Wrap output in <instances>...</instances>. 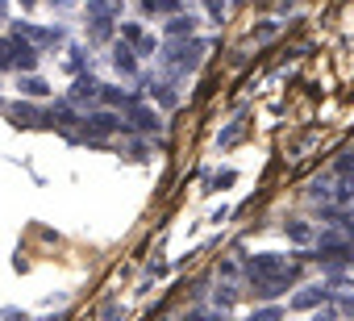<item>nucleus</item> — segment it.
Instances as JSON below:
<instances>
[{
  "instance_id": "14",
  "label": "nucleus",
  "mask_w": 354,
  "mask_h": 321,
  "mask_svg": "<svg viewBox=\"0 0 354 321\" xmlns=\"http://www.w3.org/2000/svg\"><path fill=\"white\" fill-rule=\"evenodd\" d=\"M142 9L146 13H175V9H180V0H142Z\"/></svg>"
},
{
  "instance_id": "11",
  "label": "nucleus",
  "mask_w": 354,
  "mask_h": 321,
  "mask_svg": "<svg viewBox=\"0 0 354 321\" xmlns=\"http://www.w3.org/2000/svg\"><path fill=\"white\" fill-rule=\"evenodd\" d=\"M121 34H125V38H129V42H133L138 51H146V55L154 51V38H146V34H142L138 26H121Z\"/></svg>"
},
{
  "instance_id": "18",
  "label": "nucleus",
  "mask_w": 354,
  "mask_h": 321,
  "mask_svg": "<svg viewBox=\"0 0 354 321\" xmlns=\"http://www.w3.org/2000/svg\"><path fill=\"white\" fill-rule=\"evenodd\" d=\"M0 21H5V0H0Z\"/></svg>"
},
{
  "instance_id": "3",
  "label": "nucleus",
  "mask_w": 354,
  "mask_h": 321,
  "mask_svg": "<svg viewBox=\"0 0 354 321\" xmlns=\"http://www.w3.org/2000/svg\"><path fill=\"white\" fill-rule=\"evenodd\" d=\"M201 55H205V42H196V38L188 34V42H175V46H167L162 63H167V71H171V75H184V71H192V67L201 63Z\"/></svg>"
},
{
  "instance_id": "4",
  "label": "nucleus",
  "mask_w": 354,
  "mask_h": 321,
  "mask_svg": "<svg viewBox=\"0 0 354 321\" xmlns=\"http://www.w3.org/2000/svg\"><path fill=\"white\" fill-rule=\"evenodd\" d=\"M88 17H92V42H104L113 34L117 5H113V0H88Z\"/></svg>"
},
{
  "instance_id": "15",
  "label": "nucleus",
  "mask_w": 354,
  "mask_h": 321,
  "mask_svg": "<svg viewBox=\"0 0 354 321\" xmlns=\"http://www.w3.org/2000/svg\"><path fill=\"white\" fill-rule=\"evenodd\" d=\"M21 92H26V96H46L50 88H46V84H42L38 75H30V80H21Z\"/></svg>"
},
{
  "instance_id": "12",
  "label": "nucleus",
  "mask_w": 354,
  "mask_h": 321,
  "mask_svg": "<svg viewBox=\"0 0 354 321\" xmlns=\"http://www.w3.org/2000/svg\"><path fill=\"white\" fill-rule=\"evenodd\" d=\"M192 30H196L192 17H171V21H167V34H171V38H184V34H192Z\"/></svg>"
},
{
  "instance_id": "16",
  "label": "nucleus",
  "mask_w": 354,
  "mask_h": 321,
  "mask_svg": "<svg viewBox=\"0 0 354 321\" xmlns=\"http://www.w3.org/2000/svg\"><path fill=\"white\" fill-rule=\"evenodd\" d=\"M288 234H292L296 242H304V238H308V226H300V221H292V226H288Z\"/></svg>"
},
{
  "instance_id": "17",
  "label": "nucleus",
  "mask_w": 354,
  "mask_h": 321,
  "mask_svg": "<svg viewBox=\"0 0 354 321\" xmlns=\"http://www.w3.org/2000/svg\"><path fill=\"white\" fill-rule=\"evenodd\" d=\"M342 313H350V317H354V296H346V300H342Z\"/></svg>"
},
{
  "instance_id": "1",
  "label": "nucleus",
  "mask_w": 354,
  "mask_h": 321,
  "mask_svg": "<svg viewBox=\"0 0 354 321\" xmlns=\"http://www.w3.org/2000/svg\"><path fill=\"white\" fill-rule=\"evenodd\" d=\"M250 279H254L259 296H275L296 279V263L288 255H254L250 259Z\"/></svg>"
},
{
  "instance_id": "7",
  "label": "nucleus",
  "mask_w": 354,
  "mask_h": 321,
  "mask_svg": "<svg viewBox=\"0 0 354 321\" xmlns=\"http://www.w3.org/2000/svg\"><path fill=\"white\" fill-rule=\"evenodd\" d=\"M100 80H92V75H75V88H71V100H96L100 96Z\"/></svg>"
},
{
  "instance_id": "6",
  "label": "nucleus",
  "mask_w": 354,
  "mask_h": 321,
  "mask_svg": "<svg viewBox=\"0 0 354 321\" xmlns=\"http://www.w3.org/2000/svg\"><path fill=\"white\" fill-rule=\"evenodd\" d=\"M21 38H30L34 46H59L63 42V30H38V26H17Z\"/></svg>"
},
{
  "instance_id": "10",
  "label": "nucleus",
  "mask_w": 354,
  "mask_h": 321,
  "mask_svg": "<svg viewBox=\"0 0 354 321\" xmlns=\"http://www.w3.org/2000/svg\"><path fill=\"white\" fill-rule=\"evenodd\" d=\"M129 121H133L138 129H146V134H154V129H158V117H154L150 109H129Z\"/></svg>"
},
{
  "instance_id": "2",
  "label": "nucleus",
  "mask_w": 354,
  "mask_h": 321,
  "mask_svg": "<svg viewBox=\"0 0 354 321\" xmlns=\"http://www.w3.org/2000/svg\"><path fill=\"white\" fill-rule=\"evenodd\" d=\"M0 67H13V71H34L38 67V46L21 34L13 38H0Z\"/></svg>"
},
{
  "instance_id": "9",
  "label": "nucleus",
  "mask_w": 354,
  "mask_h": 321,
  "mask_svg": "<svg viewBox=\"0 0 354 321\" xmlns=\"http://www.w3.org/2000/svg\"><path fill=\"white\" fill-rule=\"evenodd\" d=\"M317 300H325V288L317 284V288H304V292H296L292 296V309H313Z\"/></svg>"
},
{
  "instance_id": "8",
  "label": "nucleus",
  "mask_w": 354,
  "mask_h": 321,
  "mask_svg": "<svg viewBox=\"0 0 354 321\" xmlns=\"http://www.w3.org/2000/svg\"><path fill=\"white\" fill-rule=\"evenodd\" d=\"M113 67H117L121 75H133V71H138V59H133V51H129V46H113Z\"/></svg>"
},
{
  "instance_id": "13",
  "label": "nucleus",
  "mask_w": 354,
  "mask_h": 321,
  "mask_svg": "<svg viewBox=\"0 0 354 321\" xmlns=\"http://www.w3.org/2000/svg\"><path fill=\"white\" fill-rule=\"evenodd\" d=\"M9 117H13L17 125H34V121H38V113H34L30 104H13V109H9Z\"/></svg>"
},
{
  "instance_id": "5",
  "label": "nucleus",
  "mask_w": 354,
  "mask_h": 321,
  "mask_svg": "<svg viewBox=\"0 0 354 321\" xmlns=\"http://www.w3.org/2000/svg\"><path fill=\"white\" fill-rule=\"evenodd\" d=\"M113 129H121V117H117V113H92V117H84V129H80L75 138L96 142V138H104V134H113Z\"/></svg>"
}]
</instances>
